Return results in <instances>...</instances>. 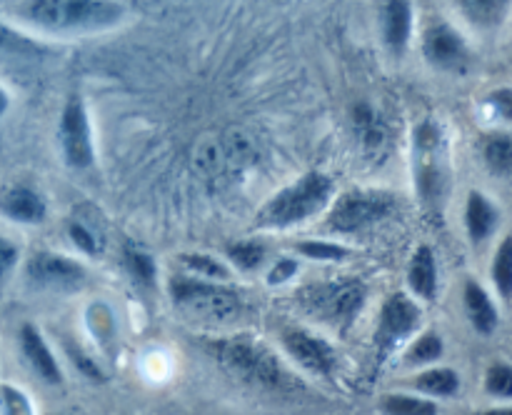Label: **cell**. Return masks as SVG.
<instances>
[{
	"instance_id": "obj_1",
	"label": "cell",
	"mask_w": 512,
	"mask_h": 415,
	"mask_svg": "<svg viewBox=\"0 0 512 415\" xmlns=\"http://www.w3.org/2000/svg\"><path fill=\"white\" fill-rule=\"evenodd\" d=\"M205 350L218 360L220 368H225L230 375L253 385V388L283 393V390H295V385H298L293 375L280 365V360L255 340H208Z\"/></svg>"
},
{
	"instance_id": "obj_2",
	"label": "cell",
	"mask_w": 512,
	"mask_h": 415,
	"mask_svg": "<svg viewBox=\"0 0 512 415\" xmlns=\"http://www.w3.org/2000/svg\"><path fill=\"white\" fill-rule=\"evenodd\" d=\"M415 183L428 213H443L450 188V160L443 125L425 118L415 128Z\"/></svg>"
},
{
	"instance_id": "obj_3",
	"label": "cell",
	"mask_w": 512,
	"mask_h": 415,
	"mask_svg": "<svg viewBox=\"0 0 512 415\" xmlns=\"http://www.w3.org/2000/svg\"><path fill=\"white\" fill-rule=\"evenodd\" d=\"M333 190V178L313 170V173L303 175L298 183L280 190L275 198H270L258 213V218H255V228L283 230L295 223H303L305 218L320 213L330 203Z\"/></svg>"
},
{
	"instance_id": "obj_4",
	"label": "cell",
	"mask_w": 512,
	"mask_h": 415,
	"mask_svg": "<svg viewBox=\"0 0 512 415\" xmlns=\"http://www.w3.org/2000/svg\"><path fill=\"white\" fill-rule=\"evenodd\" d=\"M23 15L43 28L53 30H100L118 23L123 8L115 3L88 0H38L23 5Z\"/></svg>"
},
{
	"instance_id": "obj_5",
	"label": "cell",
	"mask_w": 512,
	"mask_h": 415,
	"mask_svg": "<svg viewBox=\"0 0 512 415\" xmlns=\"http://www.w3.org/2000/svg\"><path fill=\"white\" fill-rule=\"evenodd\" d=\"M395 208V195L380 188H358L348 190L338 198V203L330 210L325 225L330 233H355L378 220L388 218Z\"/></svg>"
},
{
	"instance_id": "obj_6",
	"label": "cell",
	"mask_w": 512,
	"mask_h": 415,
	"mask_svg": "<svg viewBox=\"0 0 512 415\" xmlns=\"http://www.w3.org/2000/svg\"><path fill=\"white\" fill-rule=\"evenodd\" d=\"M170 295L188 313L208 320H228L238 315L240 295L233 288L208 283L198 278H173Z\"/></svg>"
},
{
	"instance_id": "obj_7",
	"label": "cell",
	"mask_w": 512,
	"mask_h": 415,
	"mask_svg": "<svg viewBox=\"0 0 512 415\" xmlns=\"http://www.w3.org/2000/svg\"><path fill=\"white\" fill-rule=\"evenodd\" d=\"M365 303V285L360 280H340V283L308 288V308L310 313H318L320 318L330 323L348 328L360 313Z\"/></svg>"
},
{
	"instance_id": "obj_8",
	"label": "cell",
	"mask_w": 512,
	"mask_h": 415,
	"mask_svg": "<svg viewBox=\"0 0 512 415\" xmlns=\"http://www.w3.org/2000/svg\"><path fill=\"white\" fill-rule=\"evenodd\" d=\"M423 313L418 305L408 298L405 293H395L388 298L380 313L378 333H375V350H378V363H385L393 350H398L410 335L418 330Z\"/></svg>"
},
{
	"instance_id": "obj_9",
	"label": "cell",
	"mask_w": 512,
	"mask_h": 415,
	"mask_svg": "<svg viewBox=\"0 0 512 415\" xmlns=\"http://www.w3.org/2000/svg\"><path fill=\"white\" fill-rule=\"evenodd\" d=\"M60 148L70 168L85 170L93 165V138H90L88 113L80 95H70L60 115Z\"/></svg>"
},
{
	"instance_id": "obj_10",
	"label": "cell",
	"mask_w": 512,
	"mask_h": 415,
	"mask_svg": "<svg viewBox=\"0 0 512 415\" xmlns=\"http://www.w3.org/2000/svg\"><path fill=\"white\" fill-rule=\"evenodd\" d=\"M25 283L35 290H78L85 283V268L63 255L40 250L25 265Z\"/></svg>"
},
{
	"instance_id": "obj_11",
	"label": "cell",
	"mask_w": 512,
	"mask_h": 415,
	"mask_svg": "<svg viewBox=\"0 0 512 415\" xmlns=\"http://www.w3.org/2000/svg\"><path fill=\"white\" fill-rule=\"evenodd\" d=\"M423 53L430 65L443 70L463 68L468 60V45L445 23H433L423 35Z\"/></svg>"
},
{
	"instance_id": "obj_12",
	"label": "cell",
	"mask_w": 512,
	"mask_h": 415,
	"mask_svg": "<svg viewBox=\"0 0 512 415\" xmlns=\"http://www.w3.org/2000/svg\"><path fill=\"white\" fill-rule=\"evenodd\" d=\"M283 345L298 360L300 368L310 370L315 375H323V378L333 375L335 353L330 343H325L323 338H315V335L303 333V330H285Z\"/></svg>"
},
{
	"instance_id": "obj_13",
	"label": "cell",
	"mask_w": 512,
	"mask_h": 415,
	"mask_svg": "<svg viewBox=\"0 0 512 415\" xmlns=\"http://www.w3.org/2000/svg\"><path fill=\"white\" fill-rule=\"evenodd\" d=\"M20 348H23L25 360H28V365L40 380H45L48 385H63V370H60L58 360L50 353L48 343H45L35 325L25 323L20 328Z\"/></svg>"
},
{
	"instance_id": "obj_14",
	"label": "cell",
	"mask_w": 512,
	"mask_h": 415,
	"mask_svg": "<svg viewBox=\"0 0 512 415\" xmlns=\"http://www.w3.org/2000/svg\"><path fill=\"white\" fill-rule=\"evenodd\" d=\"M0 213L15 223L38 225L48 215V208L38 190L28 188V185H13L0 195Z\"/></svg>"
},
{
	"instance_id": "obj_15",
	"label": "cell",
	"mask_w": 512,
	"mask_h": 415,
	"mask_svg": "<svg viewBox=\"0 0 512 415\" xmlns=\"http://www.w3.org/2000/svg\"><path fill=\"white\" fill-rule=\"evenodd\" d=\"M500 223V213L480 190H473L468 195V205H465V225H468V235L473 243H485L490 235L495 233Z\"/></svg>"
},
{
	"instance_id": "obj_16",
	"label": "cell",
	"mask_w": 512,
	"mask_h": 415,
	"mask_svg": "<svg viewBox=\"0 0 512 415\" xmlns=\"http://www.w3.org/2000/svg\"><path fill=\"white\" fill-rule=\"evenodd\" d=\"M408 285L415 295L433 300L438 293V263L430 245H420L408 268Z\"/></svg>"
},
{
	"instance_id": "obj_17",
	"label": "cell",
	"mask_w": 512,
	"mask_h": 415,
	"mask_svg": "<svg viewBox=\"0 0 512 415\" xmlns=\"http://www.w3.org/2000/svg\"><path fill=\"white\" fill-rule=\"evenodd\" d=\"M465 310H468L470 323L478 328L480 335H493L498 328V310H495L493 300L485 293L483 285L468 280L465 283Z\"/></svg>"
},
{
	"instance_id": "obj_18",
	"label": "cell",
	"mask_w": 512,
	"mask_h": 415,
	"mask_svg": "<svg viewBox=\"0 0 512 415\" xmlns=\"http://www.w3.org/2000/svg\"><path fill=\"white\" fill-rule=\"evenodd\" d=\"M413 28V8L408 3H388L383 10V35L393 53H403Z\"/></svg>"
},
{
	"instance_id": "obj_19",
	"label": "cell",
	"mask_w": 512,
	"mask_h": 415,
	"mask_svg": "<svg viewBox=\"0 0 512 415\" xmlns=\"http://www.w3.org/2000/svg\"><path fill=\"white\" fill-rule=\"evenodd\" d=\"M413 385L423 398H450L460 390V375L453 368H428L415 375Z\"/></svg>"
},
{
	"instance_id": "obj_20",
	"label": "cell",
	"mask_w": 512,
	"mask_h": 415,
	"mask_svg": "<svg viewBox=\"0 0 512 415\" xmlns=\"http://www.w3.org/2000/svg\"><path fill=\"white\" fill-rule=\"evenodd\" d=\"M380 413L383 415H440V408L435 400L423 398V395L390 393L380 400Z\"/></svg>"
},
{
	"instance_id": "obj_21",
	"label": "cell",
	"mask_w": 512,
	"mask_h": 415,
	"mask_svg": "<svg viewBox=\"0 0 512 415\" xmlns=\"http://www.w3.org/2000/svg\"><path fill=\"white\" fill-rule=\"evenodd\" d=\"M355 130H358L360 143H363V148L368 153L383 148L385 135H388V128L380 120V115L373 108H368V105H358L355 108Z\"/></svg>"
},
{
	"instance_id": "obj_22",
	"label": "cell",
	"mask_w": 512,
	"mask_h": 415,
	"mask_svg": "<svg viewBox=\"0 0 512 415\" xmlns=\"http://www.w3.org/2000/svg\"><path fill=\"white\" fill-rule=\"evenodd\" d=\"M483 158L490 173L508 175L512 168V143L510 135H488L483 140Z\"/></svg>"
},
{
	"instance_id": "obj_23",
	"label": "cell",
	"mask_w": 512,
	"mask_h": 415,
	"mask_svg": "<svg viewBox=\"0 0 512 415\" xmlns=\"http://www.w3.org/2000/svg\"><path fill=\"white\" fill-rule=\"evenodd\" d=\"M123 265L128 268L130 278L140 283L143 288L155 285V260L153 255L140 250L138 245H125L123 250Z\"/></svg>"
},
{
	"instance_id": "obj_24",
	"label": "cell",
	"mask_w": 512,
	"mask_h": 415,
	"mask_svg": "<svg viewBox=\"0 0 512 415\" xmlns=\"http://www.w3.org/2000/svg\"><path fill=\"white\" fill-rule=\"evenodd\" d=\"M443 355V338L438 333H425L405 350L403 363L405 365H428Z\"/></svg>"
},
{
	"instance_id": "obj_25",
	"label": "cell",
	"mask_w": 512,
	"mask_h": 415,
	"mask_svg": "<svg viewBox=\"0 0 512 415\" xmlns=\"http://www.w3.org/2000/svg\"><path fill=\"white\" fill-rule=\"evenodd\" d=\"M485 393L493 398L510 400L512 398V368L503 360L493 363L485 373Z\"/></svg>"
},
{
	"instance_id": "obj_26",
	"label": "cell",
	"mask_w": 512,
	"mask_h": 415,
	"mask_svg": "<svg viewBox=\"0 0 512 415\" xmlns=\"http://www.w3.org/2000/svg\"><path fill=\"white\" fill-rule=\"evenodd\" d=\"M228 255L240 270H253L265 260V248L253 240H243V243L228 245Z\"/></svg>"
},
{
	"instance_id": "obj_27",
	"label": "cell",
	"mask_w": 512,
	"mask_h": 415,
	"mask_svg": "<svg viewBox=\"0 0 512 415\" xmlns=\"http://www.w3.org/2000/svg\"><path fill=\"white\" fill-rule=\"evenodd\" d=\"M0 410L3 415H35L33 403L18 385H0Z\"/></svg>"
},
{
	"instance_id": "obj_28",
	"label": "cell",
	"mask_w": 512,
	"mask_h": 415,
	"mask_svg": "<svg viewBox=\"0 0 512 415\" xmlns=\"http://www.w3.org/2000/svg\"><path fill=\"white\" fill-rule=\"evenodd\" d=\"M510 248L512 240L505 238L503 245L498 250V258L493 263V278L498 283V290L503 293V298H510V288H512V260H510Z\"/></svg>"
},
{
	"instance_id": "obj_29",
	"label": "cell",
	"mask_w": 512,
	"mask_h": 415,
	"mask_svg": "<svg viewBox=\"0 0 512 415\" xmlns=\"http://www.w3.org/2000/svg\"><path fill=\"white\" fill-rule=\"evenodd\" d=\"M180 263H183L188 270H193V273L203 275V278H228L225 265H220L218 260L208 258V255H180Z\"/></svg>"
},
{
	"instance_id": "obj_30",
	"label": "cell",
	"mask_w": 512,
	"mask_h": 415,
	"mask_svg": "<svg viewBox=\"0 0 512 415\" xmlns=\"http://www.w3.org/2000/svg\"><path fill=\"white\" fill-rule=\"evenodd\" d=\"M68 235H70V240H73V243L83 250V253L93 255L100 250V243H98V238H95V233L90 228H85L83 223H70Z\"/></svg>"
},
{
	"instance_id": "obj_31",
	"label": "cell",
	"mask_w": 512,
	"mask_h": 415,
	"mask_svg": "<svg viewBox=\"0 0 512 415\" xmlns=\"http://www.w3.org/2000/svg\"><path fill=\"white\" fill-rule=\"evenodd\" d=\"M298 250L303 255H310V258H323V260H340L348 255V250L330 243H300Z\"/></svg>"
},
{
	"instance_id": "obj_32",
	"label": "cell",
	"mask_w": 512,
	"mask_h": 415,
	"mask_svg": "<svg viewBox=\"0 0 512 415\" xmlns=\"http://www.w3.org/2000/svg\"><path fill=\"white\" fill-rule=\"evenodd\" d=\"M463 8H468L470 18H475V20L485 18V23H493V20H498L500 15L505 13V8H508V5L505 3H463Z\"/></svg>"
},
{
	"instance_id": "obj_33",
	"label": "cell",
	"mask_w": 512,
	"mask_h": 415,
	"mask_svg": "<svg viewBox=\"0 0 512 415\" xmlns=\"http://www.w3.org/2000/svg\"><path fill=\"white\" fill-rule=\"evenodd\" d=\"M0 50H35V45L0 23Z\"/></svg>"
},
{
	"instance_id": "obj_34",
	"label": "cell",
	"mask_w": 512,
	"mask_h": 415,
	"mask_svg": "<svg viewBox=\"0 0 512 415\" xmlns=\"http://www.w3.org/2000/svg\"><path fill=\"white\" fill-rule=\"evenodd\" d=\"M15 263H18V245L0 238V278H5L15 268Z\"/></svg>"
},
{
	"instance_id": "obj_35",
	"label": "cell",
	"mask_w": 512,
	"mask_h": 415,
	"mask_svg": "<svg viewBox=\"0 0 512 415\" xmlns=\"http://www.w3.org/2000/svg\"><path fill=\"white\" fill-rule=\"evenodd\" d=\"M488 103L495 105V108H498V113L503 115L505 120H510V90L508 88H503V90H498V93L490 95Z\"/></svg>"
},
{
	"instance_id": "obj_36",
	"label": "cell",
	"mask_w": 512,
	"mask_h": 415,
	"mask_svg": "<svg viewBox=\"0 0 512 415\" xmlns=\"http://www.w3.org/2000/svg\"><path fill=\"white\" fill-rule=\"evenodd\" d=\"M295 268H298V265L293 263V260H283V263L278 265V268L275 270H280V273H270V283H280V280H285V278H290V275L295 273Z\"/></svg>"
},
{
	"instance_id": "obj_37",
	"label": "cell",
	"mask_w": 512,
	"mask_h": 415,
	"mask_svg": "<svg viewBox=\"0 0 512 415\" xmlns=\"http://www.w3.org/2000/svg\"><path fill=\"white\" fill-rule=\"evenodd\" d=\"M8 103H10V100H8V93H5V90L0 88V118H3L5 110H8Z\"/></svg>"
},
{
	"instance_id": "obj_38",
	"label": "cell",
	"mask_w": 512,
	"mask_h": 415,
	"mask_svg": "<svg viewBox=\"0 0 512 415\" xmlns=\"http://www.w3.org/2000/svg\"><path fill=\"white\" fill-rule=\"evenodd\" d=\"M478 415H510V408L508 405H503V408H493V410H483V413Z\"/></svg>"
}]
</instances>
